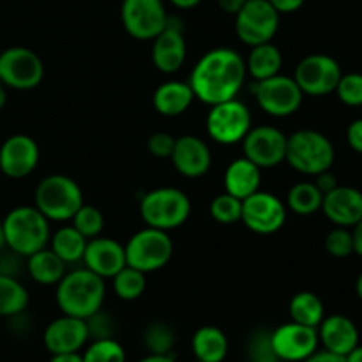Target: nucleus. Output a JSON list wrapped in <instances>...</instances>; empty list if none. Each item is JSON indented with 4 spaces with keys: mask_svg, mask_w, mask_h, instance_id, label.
I'll list each match as a JSON object with an SVG mask.
<instances>
[{
    "mask_svg": "<svg viewBox=\"0 0 362 362\" xmlns=\"http://www.w3.org/2000/svg\"><path fill=\"white\" fill-rule=\"evenodd\" d=\"M170 159L173 168L187 179H200L212 166V152L207 141L194 134H182L175 138Z\"/></svg>",
    "mask_w": 362,
    "mask_h": 362,
    "instance_id": "obj_20",
    "label": "nucleus"
},
{
    "mask_svg": "<svg viewBox=\"0 0 362 362\" xmlns=\"http://www.w3.org/2000/svg\"><path fill=\"white\" fill-rule=\"evenodd\" d=\"M325 251L334 258H349L354 255V237L352 230L345 226H334L325 235Z\"/></svg>",
    "mask_w": 362,
    "mask_h": 362,
    "instance_id": "obj_39",
    "label": "nucleus"
},
{
    "mask_svg": "<svg viewBox=\"0 0 362 362\" xmlns=\"http://www.w3.org/2000/svg\"><path fill=\"white\" fill-rule=\"evenodd\" d=\"M276 357L286 362H303L318 350V331L315 327L286 322L272 331Z\"/></svg>",
    "mask_w": 362,
    "mask_h": 362,
    "instance_id": "obj_16",
    "label": "nucleus"
},
{
    "mask_svg": "<svg viewBox=\"0 0 362 362\" xmlns=\"http://www.w3.org/2000/svg\"><path fill=\"white\" fill-rule=\"evenodd\" d=\"M71 225L85 237V239H94V237L101 235L103 228H105V216L94 205L83 204L74 216L71 218Z\"/></svg>",
    "mask_w": 362,
    "mask_h": 362,
    "instance_id": "obj_37",
    "label": "nucleus"
},
{
    "mask_svg": "<svg viewBox=\"0 0 362 362\" xmlns=\"http://www.w3.org/2000/svg\"><path fill=\"white\" fill-rule=\"evenodd\" d=\"M124 253L129 267L148 274V272L161 271L168 265L173 257V240L168 232L145 226L129 237L124 246Z\"/></svg>",
    "mask_w": 362,
    "mask_h": 362,
    "instance_id": "obj_7",
    "label": "nucleus"
},
{
    "mask_svg": "<svg viewBox=\"0 0 362 362\" xmlns=\"http://www.w3.org/2000/svg\"><path fill=\"white\" fill-rule=\"evenodd\" d=\"M253 94L260 110L278 119L293 115L300 108L304 99L297 81L292 76L281 73L267 80L255 81Z\"/></svg>",
    "mask_w": 362,
    "mask_h": 362,
    "instance_id": "obj_10",
    "label": "nucleus"
},
{
    "mask_svg": "<svg viewBox=\"0 0 362 362\" xmlns=\"http://www.w3.org/2000/svg\"><path fill=\"white\" fill-rule=\"evenodd\" d=\"M83 362H126V350L115 338L92 339L90 345L85 346Z\"/></svg>",
    "mask_w": 362,
    "mask_h": 362,
    "instance_id": "obj_35",
    "label": "nucleus"
},
{
    "mask_svg": "<svg viewBox=\"0 0 362 362\" xmlns=\"http://www.w3.org/2000/svg\"><path fill=\"white\" fill-rule=\"evenodd\" d=\"M279 14H292L306 4V0H269Z\"/></svg>",
    "mask_w": 362,
    "mask_h": 362,
    "instance_id": "obj_45",
    "label": "nucleus"
},
{
    "mask_svg": "<svg viewBox=\"0 0 362 362\" xmlns=\"http://www.w3.org/2000/svg\"><path fill=\"white\" fill-rule=\"evenodd\" d=\"M352 237H354V253L362 257V218L352 226Z\"/></svg>",
    "mask_w": 362,
    "mask_h": 362,
    "instance_id": "obj_48",
    "label": "nucleus"
},
{
    "mask_svg": "<svg viewBox=\"0 0 362 362\" xmlns=\"http://www.w3.org/2000/svg\"><path fill=\"white\" fill-rule=\"evenodd\" d=\"M144 345L148 354L172 356L173 346H175V331L172 325L163 320L151 322L144 331Z\"/></svg>",
    "mask_w": 362,
    "mask_h": 362,
    "instance_id": "obj_34",
    "label": "nucleus"
},
{
    "mask_svg": "<svg viewBox=\"0 0 362 362\" xmlns=\"http://www.w3.org/2000/svg\"><path fill=\"white\" fill-rule=\"evenodd\" d=\"M173 145H175V136H172L170 133H165V131H158V133L148 136L147 151L154 158L170 159V156L173 152Z\"/></svg>",
    "mask_w": 362,
    "mask_h": 362,
    "instance_id": "obj_42",
    "label": "nucleus"
},
{
    "mask_svg": "<svg viewBox=\"0 0 362 362\" xmlns=\"http://www.w3.org/2000/svg\"><path fill=\"white\" fill-rule=\"evenodd\" d=\"M6 247V237H4V228H2V223H0V253L4 251Z\"/></svg>",
    "mask_w": 362,
    "mask_h": 362,
    "instance_id": "obj_55",
    "label": "nucleus"
},
{
    "mask_svg": "<svg viewBox=\"0 0 362 362\" xmlns=\"http://www.w3.org/2000/svg\"><path fill=\"white\" fill-rule=\"evenodd\" d=\"M336 151L324 133L315 129H299L286 136L285 161L303 175H318L334 165Z\"/></svg>",
    "mask_w": 362,
    "mask_h": 362,
    "instance_id": "obj_4",
    "label": "nucleus"
},
{
    "mask_svg": "<svg viewBox=\"0 0 362 362\" xmlns=\"http://www.w3.org/2000/svg\"><path fill=\"white\" fill-rule=\"evenodd\" d=\"M112 288L113 293H115L120 300L140 299V297L144 296L145 288H147L145 272L126 265V267L120 269V271L112 278Z\"/></svg>",
    "mask_w": 362,
    "mask_h": 362,
    "instance_id": "obj_33",
    "label": "nucleus"
},
{
    "mask_svg": "<svg viewBox=\"0 0 362 362\" xmlns=\"http://www.w3.org/2000/svg\"><path fill=\"white\" fill-rule=\"evenodd\" d=\"M274 362H286V361H281V359H276Z\"/></svg>",
    "mask_w": 362,
    "mask_h": 362,
    "instance_id": "obj_56",
    "label": "nucleus"
},
{
    "mask_svg": "<svg viewBox=\"0 0 362 362\" xmlns=\"http://www.w3.org/2000/svg\"><path fill=\"white\" fill-rule=\"evenodd\" d=\"M346 141L350 148L362 156V119H356L346 127Z\"/></svg>",
    "mask_w": 362,
    "mask_h": 362,
    "instance_id": "obj_43",
    "label": "nucleus"
},
{
    "mask_svg": "<svg viewBox=\"0 0 362 362\" xmlns=\"http://www.w3.org/2000/svg\"><path fill=\"white\" fill-rule=\"evenodd\" d=\"M290 320L317 329L325 317V306L313 292H299L288 303Z\"/></svg>",
    "mask_w": 362,
    "mask_h": 362,
    "instance_id": "obj_30",
    "label": "nucleus"
},
{
    "mask_svg": "<svg viewBox=\"0 0 362 362\" xmlns=\"http://www.w3.org/2000/svg\"><path fill=\"white\" fill-rule=\"evenodd\" d=\"M343 71L338 60L325 53H311L304 57L296 67L293 80L304 95L322 98L336 90Z\"/></svg>",
    "mask_w": 362,
    "mask_h": 362,
    "instance_id": "obj_12",
    "label": "nucleus"
},
{
    "mask_svg": "<svg viewBox=\"0 0 362 362\" xmlns=\"http://www.w3.org/2000/svg\"><path fill=\"white\" fill-rule=\"evenodd\" d=\"M85 322H87L90 339L113 338V334H115V320H113L108 313H105L103 308L99 311H95V313L92 315V317H88Z\"/></svg>",
    "mask_w": 362,
    "mask_h": 362,
    "instance_id": "obj_41",
    "label": "nucleus"
},
{
    "mask_svg": "<svg viewBox=\"0 0 362 362\" xmlns=\"http://www.w3.org/2000/svg\"><path fill=\"white\" fill-rule=\"evenodd\" d=\"M194 92L189 81H165L156 88L152 95V105L156 112L163 117H179L189 110L194 101Z\"/></svg>",
    "mask_w": 362,
    "mask_h": 362,
    "instance_id": "obj_25",
    "label": "nucleus"
},
{
    "mask_svg": "<svg viewBox=\"0 0 362 362\" xmlns=\"http://www.w3.org/2000/svg\"><path fill=\"white\" fill-rule=\"evenodd\" d=\"M88 239H85L73 225L60 226L53 235H49V250L64 262V264H78L81 262Z\"/></svg>",
    "mask_w": 362,
    "mask_h": 362,
    "instance_id": "obj_29",
    "label": "nucleus"
},
{
    "mask_svg": "<svg viewBox=\"0 0 362 362\" xmlns=\"http://www.w3.org/2000/svg\"><path fill=\"white\" fill-rule=\"evenodd\" d=\"M336 95L346 106H362V74L346 73L341 74L336 87Z\"/></svg>",
    "mask_w": 362,
    "mask_h": 362,
    "instance_id": "obj_40",
    "label": "nucleus"
},
{
    "mask_svg": "<svg viewBox=\"0 0 362 362\" xmlns=\"http://www.w3.org/2000/svg\"><path fill=\"white\" fill-rule=\"evenodd\" d=\"M209 211H211L212 219L219 225H235V223L240 221V216H243V200L232 197L225 191V193L214 197Z\"/></svg>",
    "mask_w": 362,
    "mask_h": 362,
    "instance_id": "obj_36",
    "label": "nucleus"
},
{
    "mask_svg": "<svg viewBox=\"0 0 362 362\" xmlns=\"http://www.w3.org/2000/svg\"><path fill=\"white\" fill-rule=\"evenodd\" d=\"M244 62H246V73L255 81L267 80L281 73L283 53L272 41L264 42V45L251 46L250 55Z\"/></svg>",
    "mask_w": 362,
    "mask_h": 362,
    "instance_id": "obj_27",
    "label": "nucleus"
},
{
    "mask_svg": "<svg viewBox=\"0 0 362 362\" xmlns=\"http://www.w3.org/2000/svg\"><path fill=\"white\" fill-rule=\"evenodd\" d=\"M45 78L41 57L25 46H13L0 53V83L14 90H32Z\"/></svg>",
    "mask_w": 362,
    "mask_h": 362,
    "instance_id": "obj_9",
    "label": "nucleus"
},
{
    "mask_svg": "<svg viewBox=\"0 0 362 362\" xmlns=\"http://www.w3.org/2000/svg\"><path fill=\"white\" fill-rule=\"evenodd\" d=\"M240 144L244 158L253 161L262 170L274 168L285 161L286 134L274 126L251 127Z\"/></svg>",
    "mask_w": 362,
    "mask_h": 362,
    "instance_id": "obj_15",
    "label": "nucleus"
},
{
    "mask_svg": "<svg viewBox=\"0 0 362 362\" xmlns=\"http://www.w3.org/2000/svg\"><path fill=\"white\" fill-rule=\"evenodd\" d=\"M105 281L106 279L88 271L87 267L66 272L55 285L57 306L60 308L62 315L87 320L103 308L106 296Z\"/></svg>",
    "mask_w": 362,
    "mask_h": 362,
    "instance_id": "obj_2",
    "label": "nucleus"
},
{
    "mask_svg": "<svg viewBox=\"0 0 362 362\" xmlns=\"http://www.w3.org/2000/svg\"><path fill=\"white\" fill-rule=\"evenodd\" d=\"M346 362H362V345H357L356 349L350 350L345 356Z\"/></svg>",
    "mask_w": 362,
    "mask_h": 362,
    "instance_id": "obj_52",
    "label": "nucleus"
},
{
    "mask_svg": "<svg viewBox=\"0 0 362 362\" xmlns=\"http://www.w3.org/2000/svg\"><path fill=\"white\" fill-rule=\"evenodd\" d=\"M207 133L216 144L235 145L244 140L251 129V112L237 98L212 105L207 115Z\"/></svg>",
    "mask_w": 362,
    "mask_h": 362,
    "instance_id": "obj_8",
    "label": "nucleus"
},
{
    "mask_svg": "<svg viewBox=\"0 0 362 362\" xmlns=\"http://www.w3.org/2000/svg\"><path fill=\"white\" fill-rule=\"evenodd\" d=\"M41 151L28 134H13L0 145V172L9 179H25L39 165Z\"/></svg>",
    "mask_w": 362,
    "mask_h": 362,
    "instance_id": "obj_17",
    "label": "nucleus"
},
{
    "mask_svg": "<svg viewBox=\"0 0 362 362\" xmlns=\"http://www.w3.org/2000/svg\"><path fill=\"white\" fill-rule=\"evenodd\" d=\"M191 350L198 362H223L228 356L230 343L216 325H202L191 338Z\"/></svg>",
    "mask_w": 362,
    "mask_h": 362,
    "instance_id": "obj_26",
    "label": "nucleus"
},
{
    "mask_svg": "<svg viewBox=\"0 0 362 362\" xmlns=\"http://www.w3.org/2000/svg\"><path fill=\"white\" fill-rule=\"evenodd\" d=\"M49 362H83V357H81V352L53 354Z\"/></svg>",
    "mask_w": 362,
    "mask_h": 362,
    "instance_id": "obj_49",
    "label": "nucleus"
},
{
    "mask_svg": "<svg viewBox=\"0 0 362 362\" xmlns=\"http://www.w3.org/2000/svg\"><path fill=\"white\" fill-rule=\"evenodd\" d=\"M246 2H247V0H218V6H219V9L223 11V13L235 16V14L239 13L240 9H243L244 4H246Z\"/></svg>",
    "mask_w": 362,
    "mask_h": 362,
    "instance_id": "obj_47",
    "label": "nucleus"
},
{
    "mask_svg": "<svg viewBox=\"0 0 362 362\" xmlns=\"http://www.w3.org/2000/svg\"><path fill=\"white\" fill-rule=\"evenodd\" d=\"M303 362H346V361L343 356L332 354L329 352V350H317V352L311 354V356Z\"/></svg>",
    "mask_w": 362,
    "mask_h": 362,
    "instance_id": "obj_46",
    "label": "nucleus"
},
{
    "mask_svg": "<svg viewBox=\"0 0 362 362\" xmlns=\"http://www.w3.org/2000/svg\"><path fill=\"white\" fill-rule=\"evenodd\" d=\"M163 0H122L120 20L124 30L138 41H152L168 23Z\"/></svg>",
    "mask_w": 362,
    "mask_h": 362,
    "instance_id": "obj_13",
    "label": "nucleus"
},
{
    "mask_svg": "<svg viewBox=\"0 0 362 362\" xmlns=\"http://www.w3.org/2000/svg\"><path fill=\"white\" fill-rule=\"evenodd\" d=\"M67 264H64L49 247L35 251L27 257V272L35 283L42 286H53L64 278Z\"/></svg>",
    "mask_w": 362,
    "mask_h": 362,
    "instance_id": "obj_28",
    "label": "nucleus"
},
{
    "mask_svg": "<svg viewBox=\"0 0 362 362\" xmlns=\"http://www.w3.org/2000/svg\"><path fill=\"white\" fill-rule=\"evenodd\" d=\"M138 362H177L173 356H158V354H148L147 357L140 359Z\"/></svg>",
    "mask_w": 362,
    "mask_h": 362,
    "instance_id": "obj_50",
    "label": "nucleus"
},
{
    "mask_svg": "<svg viewBox=\"0 0 362 362\" xmlns=\"http://www.w3.org/2000/svg\"><path fill=\"white\" fill-rule=\"evenodd\" d=\"M191 214V200L179 187H156L144 194L140 202V216L145 226L170 232L187 221Z\"/></svg>",
    "mask_w": 362,
    "mask_h": 362,
    "instance_id": "obj_5",
    "label": "nucleus"
},
{
    "mask_svg": "<svg viewBox=\"0 0 362 362\" xmlns=\"http://www.w3.org/2000/svg\"><path fill=\"white\" fill-rule=\"evenodd\" d=\"M177 9H193L197 7L202 0H170Z\"/></svg>",
    "mask_w": 362,
    "mask_h": 362,
    "instance_id": "obj_51",
    "label": "nucleus"
},
{
    "mask_svg": "<svg viewBox=\"0 0 362 362\" xmlns=\"http://www.w3.org/2000/svg\"><path fill=\"white\" fill-rule=\"evenodd\" d=\"M28 306V292L14 276L0 274V317H18Z\"/></svg>",
    "mask_w": 362,
    "mask_h": 362,
    "instance_id": "obj_31",
    "label": "nucleus"
},
{
    "mask_svg": "<svg viewBox=\"0 0 362 362\" xmlns=\"http://www.w3.org/2000/svg\"><path fill=\"white\" fill-rule=\"evenodd\" d=\"M6 247L18 257H30L49 243V219L35 205H20L2 221Z\"/></svg>",
    "mask_w": 362,
    "mask_h": 362,
    "instance_id": "obj_3",
    "label": "nucleus"
},
{
    "mask_svg": "<svg viewBox=\"0 0 362 362\" xmlns=\"http://www.w3.org/2000/svg\"><path fill=\"white\" fill-rule=\"evenodd\" d=\"M223 182H225L226 193L239 198V200H244V198H247L250 194L257 193L260 189L262 168L243 156V158L233 159L226 166Z\"/></svg>",
    "mask_w": 362,
    "mask_h": 362,
    "instance_id": "obj_24",
    "label": "nucleus"
},
{
    "mask_svg": "<svg viewBox=\"0 0 362 362\" xmlns=\"http://www.w3.org/2000/svg\"><path fill=\"white\" fill-rule=\"evenodd\" d=\"M246 76V62L235 49L214 48L200 57L191 71L189 85L194 98L212 106L237 98Z\"/></svg>",
    "mask_w": 362,
    "mask_h": 362,
    "instance_id": "obj_1",
    "label": "nucleus"
},
{
    "mask_svg": "<svg viewBox=\"0 0 362 362\" xmlns=\"http://www.w3.org/2000/svg\"><path fill=\"white\" fill-rule=\"evenodd\" d=\"M356 293H357V297H359V299L362 300V272H361L359 278H357V281H356Z\"/></svg>",
    "mask_w": 362,
    "mask_h": 362,
    "instance_id": "obj_54",
    "label": "nucleus"
},
{
    "mask_svg": "<svg viewBox=\"0 0 362 362\" xmlns=\"http://www.w3.org/2000/svg\"><path fill=\"white\" fill-rule=\"evenodd\" d=\"M88 339L90 336H88L87 322L83 318L69 317V315H62V317L52 320L42 332L45 349L52 356L53 354L81 352L87 346Z\"/></svg>",
    "mask_w": 362,
    "mask_h": 362,
    "instance_id": "obj_18",
    "label": "nucleus"
},
{
    "mask_svg": "<svg viewBox=\"0 0 362 362\" xmlns=\"http://www.w3.org/2000/svg\"><path fill=\"white\" fill-rule=\"evenodd\" d=\"M279 16L269 0H247L235 14L237 37L247 46L271 42L279 30Z\"/></svg>",
    "mask_w": 362,
    "mask_h": 362,
    "instance_id": "obj_11",
    "label": "nucleus"
},
{
    "mask_svg": "<svg viewBox=\"0 0 362 362\" xmlns=\"http://www.w3.org/2000/svg\"><path fill=\"white\" fill-rule=\"evenodd\" d=\"M322 212L334 226L352 228L362 218V191L352 186H338L324 194Z\"/></svg>",
    "mask_w": 362,
    "mask_h": 362,
    "instance_id": "obj_22",
    "label": "nucleus"
},
{
    "mask_svg": "<svg viewBox=\"0 0 362 362\" xmlns=\"http://www.w3.org/2000/svg\"><path fill=\"white\" fill-rule=\"evenodd\" d=\"M6 103H7V94H6V88H4V85L0 83V110H2L4 106H6Z\"/></svg>",
    "mask_w": 362,
    "mask_h": 362,
    "instance_id": "obj_53",
    "label": "nucleus"
},
{
    "mask_svg": "<svg viewBox=\"0 0 362 362\" xmlns=\"http://www.w3.org/2000/svg\"><path fill=\"white\" fill-rule=\"evenodd\" d=\"M272 331L269 329H257L250 334L246 341V359L247 362H274V346H272Z\"/></svg>",
    "mask_w": 362,
    "mask_h": 362,
    "instance_id": "obj_38",
    "label": "nucleus"
},
{
    "mask_svg": "<svg viewBox=\"0 0 362 362\" xmlns=\"http://www.w3.org/2000/svg\"><path fill=\"white\" fill-rule=\"evenodd\" d=\"M286 221V205L276 194L258 189L243 200L240 223L258 235L279 232Z\"/></svg>",
    "mask_w": 362,
    "mask_h": 362,
    "instance_id": "obj_14",
    "label": "nucleus"
},
{
    "mask_svg": "<svg viewBox=\"0 0 362 362\" xmlns=\"http://www.w3.org/2000/svg\"><path fill=\"white\" fill-rule=\"evenodd\" d=\"M318 341L324 350L345 357L352 349L359 345V329L352 318L345 315H331L324 317L317 327Z\"/></svg>",
    "mask_w": 362,
    "mask_h": 362,
    "instance_id": "obj_23",
    "label": "nucleus"
},
{
    "mask_svg": "<svg viewBox=\"0 0 362 362\" xmlns=\"http://www.w3.org/2000/svg\"><path fill=\"white\" fill-rule=\"evenodd\" d=\"M324 194L315 182L293 184L286 194V207L299 216H313L322 209Z\"/></svg>",
    "mask_w": 362,
    "mask_h": 362,
    "instance_id": "obj_32",
    "label": "nucleus"
},
{
    "mask_svg": "<svg viewBox=\"0 0 362 362\" xmlns=\"http://www.w3.org/2000/svg\"><path fill=\"white\" fill-rule=\"evenodd\" d=\"M81 262L88 271L95 272L103 279H112L120 269L127 265L122 244L112 237L101 235L88 239Z\"/></svg>",
    "mask_w": 362,
    "mask_h": 362,
    "instance_id": "obj_21",
    "label": "nucleus"
},
{
    "mask_svg": "<svg viewBox=\"0 0 362 362\" xmlns=\"http://www.w3.org/2000/svg\"><path fill=\"white\" fill-rule=\"evenodd\" d=\"M315 186L322 191V194H325L334 189V187H338L339 184L334 173H331V170H325V172L315 175Z\"/></svg>",
    "mask_w": 362,
    "mask_h": 362,
    "instance_id": "obj_44",
    "label": "nucleus"
},
{
    "mask_svg": "<svg viewBox=\"0 0 362 362\" xmlns=\"http://www.w3.org/2000/svg\"><path fill=\"white\" fill-rule=\"evenodd\" d=\"M187 57V45L182 25L168 18L166 27L152 39V64L163 74H173L184 66Z\"/></svg>",
    "mask_w": 362,
    "mask_h": 362,
    "instance_id": "obj_19",
    "label": "nucleus"
},
{
    "mask_svg": "<svg viewBox=\"0 0 362 362\" xmlns=\"http://www.w3.org/2000/svg\"><path fill=\"white\" fill-rule=\"evenodd\" d=\"M80 184L62 173L45 177L34 193V205L49 221H71L74 212L83 205Z\"/></svg>",
    "mask_w": 362,
    "mask_h": 362,
    "instance_id": "obj_6",
    "label": "nucleus"
}]
</instances>
